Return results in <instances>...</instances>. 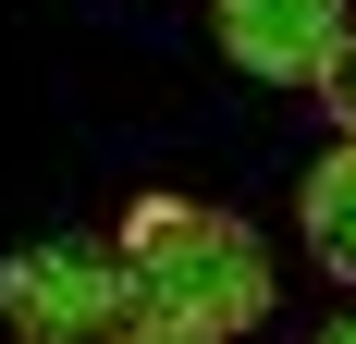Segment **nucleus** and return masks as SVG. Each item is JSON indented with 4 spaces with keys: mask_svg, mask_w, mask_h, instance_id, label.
<instances>
[{
    "mask_svg": "<svg viewBox=\"0 0 356 344\" xmlns=\"http://www.w3.org/2000/svg\"><path fill=\"white\" fill-rule=\"evenodd\" d=\"M295 209H307V246H320V271H344V283H356V136L332 148L320 172H307V197H295Z\"/></svg>",
    "mask_w": 356,
    "mask_h": 344,
    "instance_id": "4",
    "label": "nucleus"
},
{
    "mask_svg": "<svg viewBox=\"0 0 356 344\" xmlns=\"http://www.w3.org/2000/svg\"><path fill=\"white\" fill-rule=\"evenodd\" d=\"M320 99H332V123H344V136H356V25L332 37V62H320Z\"/></svg>",
    "mask_w": 356,
    "mask_h": 344,
    "instance_id": "5",
    "label": "nucleus"
},
{
    "mask_svg": "<svg viewBox=\"0 0 356 344\" xmlns=\"http://www.w3.org/2000/svg\"><path fill=\"white\" fill-rule=\"evenodd\" d=\"M123 258L86 234H49L25 246V258H0V332L13 344H111L123 332Z\"/></svg>",
    "mask_w": 356,
    "mask_h": 344,
    "instance_id": "2",
    "label": "nucleus"
},
{
    "mask_svg": "<svg viewBox=\"0 0 356 344\" xmlns=\"http://www.w3.org/2000/svg\"><path fill=\"white\" fill-rule=\"evenodd\" d=\"M111 344H221V332H160V320H123Z\"/></svg>",
    "mask_w": 356,
    "mask_h": 344,
    "instance_id": "6",
    "label": "nucleus"
},
{
    "mask_svg": "<svg viewBox=\"0 0 356 344\" xmlns=\"http://www.w3.org/2000/svg\"><path fill=\"white\" fill-rule=\"evenodd\" d=\"M320 344H356V320H344V332H320Z\"/></svg>",
    "mask_w": 356,
    "mask_h": 344,
    "instance_id": "7",
    "label": "nucleus"
},
{
    "mask_svg": "<svg viewBox=\"0 0 356 344\" xmlns=\"http://www.w3.org/2000/svg\"><path fill=\"white\" fill-rule=\"evenodd\" d=\"M209 25L258 86H320L332 37H344V0H209Z\"/></svg>",
    "mask_w": 356,
    "mask_h": 344,
    "instance_id": "3",
    "label": "nucleus"
},
{
    "mask_svg": "<svg viewBox=\"0 0 356 344\" xmlns=\"http://www.w3.org/2000/svg\"><path fill=\"white\" fill-rule=\"evenodd\" d=\"M123 308L160 320V332H258L270 320V258L234 209H197V197H136L123 209Z\"/></svg>",
    "mask_w": 356,
    "mask_h": 344,
    "instance_id": "1",
    "label": "nucleus"
}]
</instances>
